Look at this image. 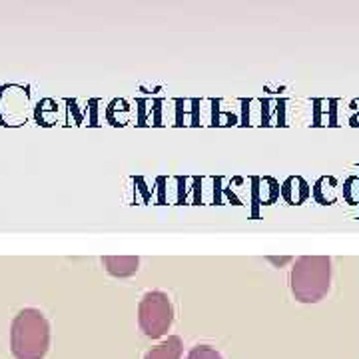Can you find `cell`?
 I'll return each instance as SVG.
<instances>
[{
    "mask_svg": "<svg viewBox=\"0 0 359 359\" xmlns=\"http://www.w3.org/2000/svg\"><path fill=\"white\" fill-rule=\"evenodd\" d=\"M184 351V344L178 335H170L168 339H164L160 346L152 347L144 359H180Z\"/></svg>",
    "mask_w": 359,
    "mask_h": 359,
    "instance_id": "6",
    "label": "cell"
},
{
    "mask_svg": "<svg viewBox=\"0 0 359 359\" xmlns=\"http://www.w3.org/2000/svg\"><path fill=\"white\" fill-rule=\"evenodd\" d=\"M106 271L114 278H130L138 271L140 259L136 256H106L102 257Z\"/></svg>",
    "mask_w": 359,
    "mask_h": 359,
    "instance_id": "4",
    "label": "cell"
},
{
    "mask_svg": "<svg viewBox=\"0 0 359 359\" xmlns=\"http://www.w3.org/2000/svg\"><path fill=\"white\" fill-rule=\"evenodd\" d=\"M344 200L349 205H359V174H353L344 184Z\"/></svg>",
    "mask_w": 359,
    "mask_h": 359,
    "instance_id": "7",
    "label": "cell"
},
{
    "mask_svg": "<svg viewBox=\"0 0 359 359\" xmlns=\"http://www.w3.org/2000/svg\"><path fill=\"white\" fill-rule=\"evenodd\" d=\"M186 359H224L219 355V351L212 346H196L190 349V353Z\"/></svg>",
    "mask_w": 359,
    "mask_h": 359,
    "instance_id": "8",
    "label": "cell"
},
{
    "mask_svg": "<svg viewBox=\"0 0 359 359\" xmlns=\"http://www.w3.org/2000/svg\"><path fill=\"white\" fill-rule=\"evenodd\" d=\"M282 196L287 204L299 205L304 204L311 196V190H309V184L306 180L299 178V176H292V178H287L283 182Z\"/></svg>",
    "mask_w": 359,
    "mask_h": 359,
    "instance_id": "5",
    "label": "cell"
},
{
    "mask_svg": "<svg viewBox=\"0 0 359 359\" xmlns=\"http://www.w3.org/2000/svg\"><path fill=\"white\" fill-rule=\"evenodd\" d=\"M50 347V325L44 313L26 308L14 316L11 325V349L16 359H44Z\"/></svg>",
    "mask_w": 359,
    "mask_h": 359,
    "instance_id": "1",
    "label": "cell"
},
{
    "mask_svg": "<svg viewBox=\"0 0 359 359\" xmlns=\"http://www.w3.org/2000/svg\"><path fill=\"white\" fill-rule=\"evenodd\" d=\"M172 321H174V308L168 294L158 290L144 294L138 306V323L146 337L160 339L170 332Z\"/></svg>",
    "mask_w": 359,
    "mask_h": 359,
    "instance_id": "3",
    "label": "cell"
},
{
    "mask_svg": "<svg viewBox=\"0 0 359 359\" xmlns=\"http://www.w3.org/2000/svg\"><path fill=\"white\" fill-rule=\"evenodd\" d=\"M332 287V259L327 256H302L290 271V290L299 304H318Z\"/></svg>",
    "mask_w": 359,
    "mask_h": 359,
    "instance_id": "2",
    "label": "cell"
}]
</instances>
